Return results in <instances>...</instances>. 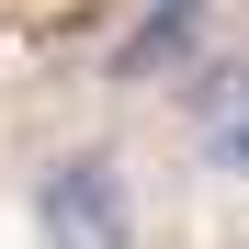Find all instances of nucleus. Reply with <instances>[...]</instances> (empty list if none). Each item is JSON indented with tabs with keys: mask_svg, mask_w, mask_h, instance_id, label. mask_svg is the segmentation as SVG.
<instances>
[{
	"mask_svg": "<svg viewBox=\"0 0 249 249\" xmlns=\"http://www.w3.org/2000/svg\"><path fill=\"white\" fill-rule=\"evenodd\" d=\"M34 227H46V249H124L136 238V215H124V170L102 147L57 159L46 181H34Z\"/></svg>",
	"mask_w": 249,
	"mask_h": 249,
	"instance_id": "nucleus-1",
	"label": "nucleus"
},
{
	"mask_svg": "<svg viewBox=\"0 0 249 249\" xmlns=\"http://www.w3.org/2000/svg\"><path fill=\"white\" fill-rule=\"evenodd\" d=\"M193 46H204V0H147V12L124 23V46H113V91H136V79H170Z\"/></svg>",
	"mask_w": 249,
	"mask_h": 249,
	"instance_id": "nucleus-2",
	"label": "nucleus"
},
{
	"mask_svg": "<svg viewBox=\"0 0 249 249\" xmlns=\"http://www.w3.org/2000/svg\"><path fill=\"white\" fill-rule=\"evenodd\" d=\"M215 170H249V79H238L227 113H215Z\"/></svg>",
	"mask_w": 249,
	"mask_h": 249,
	"instance_id": "nucleus-3",
	"label": "nucleus"
}]
</instances>
